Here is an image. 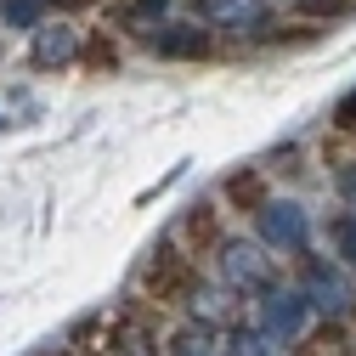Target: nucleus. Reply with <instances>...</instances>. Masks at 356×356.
<instances>
[{
  "label": "nucleus",
  "instance_id": "nucleus-1",
  "mask_svg": "<svg viewBox=\"0 0 356 356\" xmlns=\"http://www.w3.org/2000/svg\"><path fill=\"white\" fill-rule=\"evenodd\" d=\"M198 289H204V266L175 249V238H164L142 266V300L175 317V311H187L198 300Z\"/></svg>",
  "mask_w": 356,
  "mask_h": 356
},
{
  "label": "nucleus",
  "instance_id": "nucleus-3",
  "mask_svg": "<svg viewBox=\"0 0 356 356\" xmlns=\"http://www.w3.org/2000/svg\"><path fill=\"white\" fill-rule=\"evenodd\" d=\"M266 204H272V175L260 164H238L227 181H220V209L227 215H260Z\"/></svg>",
  "mask_w": 356,
  "mask_h": 356
},
{
  "label": "nucleus",
  "instance_id": "nucleus-5",
  "mask_svg": "<svg viewBox=\"0 0 356 356\" xmlns=\"http://www.w3.org/2000/svg\"><path fill=\"white\" fill-rule=\"evenodd\" d=\"M311 350H323V356H356V350H350V334H345L339 323L317 328V339H311Z\"/></svg>",
  "mask_w": 356,
  "mask_h": 356
},
{
  "label": "nucleus",
  "instance_id": "nucleus-2",
  "mask_svg": "<svg viewBox=\"0 0 356 356\" xmlns=\"http://www.w3.org/2000/svg\"><path fill=\"white\" fill-rule=\"evenodd\" d=\"M175 249H181L187 260H209V254H220V243H227V209H220L215 198H204V204H193L181 220H175Z\"/></svg>",
  "mask_w": 356,
  "mask_h": 356
},
{
  "label": "nucleus",
  "instance_id": "nucleus-4",
  "mask_svg": "<svg viewBox=\"0 0 356 356\" xmlns=\"http://www.w3.org/2000/svg\"><path fill=\"white\" fill-rule=\"evenodd\" d=\"M79 63H85V68H108V74H113V68H119V46H113L102 29H91V34H85V46H79Z\"/></svg>",
  "mask_w": 356,
  "mask_h": 356
}]
</instances>
